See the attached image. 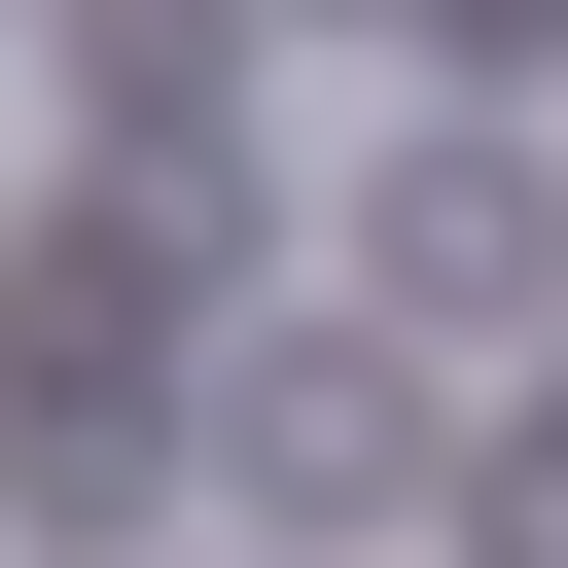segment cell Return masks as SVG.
Instances as JSON below:
<instances>
[{
	"mask_svg": "<svg viewBox=\"0 0 568 568\" xmlns=\"http://www.w3.org/2000/svg\"><path fill=\"white\" fill-rule=\"evenodd\" d=\"M355 284H390V320H532V284H568V178L462 106V142H390V178H355Z\"/></svg>",
	"mask_w": 568,
	"mask_h": 568,
	"instance_id": "cell-2",
	"label": "cell"
},
{
	"mask_svg": "<svg viewBox=\"0 0 568 568\" xmlns=\"http://www.w3.org/2000/svg\"><path fill=\"white\" fill-rule=\"evenodd\" d=\"M462 532H497V568H568V390H532V426L462 462Z\"/></svg>",
	"mask_w": 568,
	"mask_h": 568,
	"instance_id": "cell-3",
	"label": "cell"
},
{
	"mask_svg": "<svg viewBox=\"0 0 568 568\" xmlns=\"http://www.w3.org/2000/svg\"><path fill=\"white\" fill-rule=\"evenodd\" d=\"M390 36H462V71H532V36H568V0H390Z\"/></svg>",
	"mask_w": 568,
	"mask_h": 568,
	"instance_id": "cell-4",
	"label": "cell"
},
{
	"mask_svg": "<svg viewBox=\"0 0 568 568\" xmlns=\"http://www.w3.org/2000/svg\"><path fill=\"white\" fill-rule=\"evenodd\" d=\"M213 462H248L284 532H390V497H462V426H426V355H213Z\"/></svg>",
	"mask_w": 568,
	"mask_h": 568,
	"instance_id": "cell-1",
	"label": "cell"
}]
</instances>
